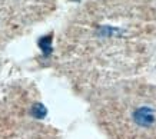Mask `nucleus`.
Here are the masks:
<instances>
[{
    "instance_id": "nucleus-1",
    "label": "nucleus",
    "mask_w": 156,
    "mask_h": 139,
    "mask_svg": "<svg viewBox=\"0 0 156 139\" xmlns=\"http://www.w3.org/2000/svg\"><path fill=\"white\" fill-rule=\"evenodd\" d=\"M133 122L140 128H151L156 122L155 109L151 106H140L133 112Z\"/></svg>"
}]
</instances>
